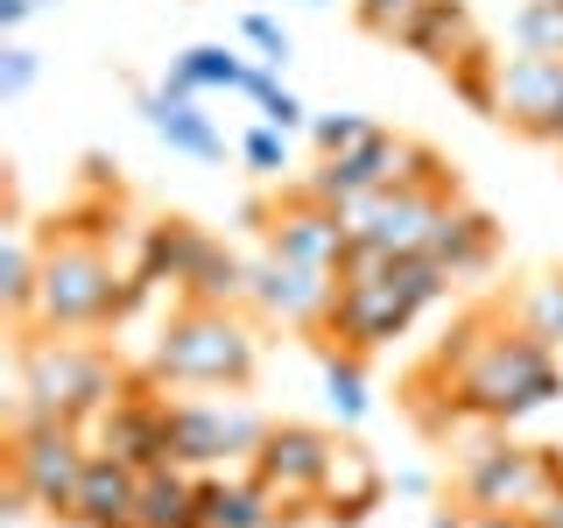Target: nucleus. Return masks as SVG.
I'll return each instance as SVG.
<instances>
[{
  "label": "nucleus",
  "mask_w": 563,
  "mask_h": 528,
  "mask_svg": "<svg viewBox=\"0 0 563 528\" xmlns=\"http://www.w3.org/2000/svg\"><path fill=\"white\" fill-rule=\"evenodd\" d=\"M563 395V366L542 339H528L515 310L472 304L444 331V345L401 381V409L422 437H451L457 422H521Z\"/></svg>",
  "instance_id": "f257e3e1"
},
{
  "label": "nucleus",
  "mask_w": 563,
  "mask_h": 528,
  "mask_svg": "<svg viewBox=\"0 0 563 528\" xmlns=\"http://www.w3.org/2000/svg\"><path fill=\"white\" fill-rule=\"evenodd\" d=\"M444 289H451V275L437 268L430 254H380V246L352 240V254L339 261V296H331L324 345H345V352H360V360H374V352L395 345Z\"/></svg>",
  "instance_id": "f03ea898"
},
{
  "label": "nucleus",
  "mask_w": 563,
  "mask_h": 528,
  "mask_svg": "<svg viewBox=\"0 0 563 528\" xmlns=\"http://www.w3.org/2000/svg\"><path fill=\"white\" fill-rule=\"evenodd\" d=\"M113 226V219H106ZM106 226H85L78 211L49 219L43 233V296H35V331H57V339H78V331H113L128 324V268L106 246ZM29 331V339H35Z\"/></svg>",
  "instance_id": "7ed1b4c3"
},
{
  "label": "nucleus",
  "mask_w": 563,
  "mask_h": 528,
  "mask_svg": "<svg viewBox=\"0 0 563 528\" xmlns=\"http://www.w3.org/2000/svg\"><path fill=\"white\" fill-rule=\"evenodd\" d=\"M155 387H219V395H246L261 374V324L233 304H184L176 296L155 352L141 366Z\"/></svg>",
  "instance_id": "20e7f679"
},
{
  "label": "nucleus",
  "mask_w": 563,
  "mask_h": 528,
  "mask_svg": "<svg viewBox=\"0 0 563 528\" xmlns=\"http://www.w3.org/2000/svg\"><path fill=\"white\" fill-rule=\"evenodd\" d=\"M134 374L120 366V352H106L99 339H57V331H35L22 339V402L14 409L43 416V422H70V430H92V422L120 402V387Z\"/></svg>",
  "instance_id": "39448f33"
},
{
  "label": "nucleus",
  "mask_w": 563,
  "mask_h": 528,
  "mask_svg": "<svg viewBox=\"0 0 563 528\" xmlns=\"http://www.w3.org/2000/svg\"><path fill=\"white\" fill-rule=\"evenodd\" d=\"M92 465V437L70 422H43L29 409L8 416V501L14 515H49L64 521L78 501V480Z\"/></svg>",
  "instance_id": "423d86ee"
},
{
  "label": "nucleus",
  "mask_w": 563,
  "mask_h": 528,
  "mask_svg": "<svg viewBox=\"0 0 563 528\" xmlns=\"http://www.w3.org/2000/svg\"><path fill=\"white\" fill-rule=\"evenodd\" d=\"M563 493V451L556 444H515L493 437L457 465V507L465 515H515L528 521L536 507H550Z\"/></svg>",
  "instance_id": "0eeeda50"
},
{
  "label": "nucleus",
  "mask_w": 563,
  "mask_h": 528,
  "mask_svg": "<svg viewBox=\"0 0 563 528\" xmlns=\"http://www.w3.org/2000/svg\"><path fill=\"white\" fill-rule=\"evenodd\" d=\"M261 437H268V416L240 395H219V387L169 395V465L184 472H233L261 451Z\"/></svg>",
  "instance_id": "6e6552de"
},
{
  "label": "nucleus",
  "mask_w": 563,
  "mask_h": 528,
  "mask_svg": "<svg viewBox=\"0 0 563 528\" xmlns=\"http://www.w3.org/2000/svg\"><path fill=\"white\" fill-rule=\"evenodd\" d=\"M254 226H261V246H268V254L303 261V268H324V275H339V261L352 254V226H345V211H339V205H324L317 190H303L296 176L282 184V198L254 205Z\"/></svg>",
  "instance_id": "1a4fd4ad"
},
{
  "label": "nucleus",
  "mask_w": 563,
  "mask_h": 528,
  "mask_svg": "<svg viewBox=\"0 0 563 528\" xmlns=\"http://www.w3.org/2000/svg\"><path fill=\"white\" fill-rule=\"evenodd\" d=\"M331 451H339V437L317 430V422H268V437H261L254 458H246V472L282 501V521H303V515H317Z\"/></svg>",
  "instance_id": "9d476101"
},
{
  "label": "nucleus",
  "mask_w": 563,
  "mask_h": 528,
  "mask_svg": "<svg viewBox=\"0 0 563 528\" xmlns=\"http://www.w3.org/2000/svg\"><path fill=\"white\" fill-rule=\"evenodd\" d=\"M457 190H416V184H387L366 190V198L345 205V226L360 246H380V254H430L437 226L451 219Z\"/></svg>",
  "instance_id": "9b49d317"
},
{
  "label": "nucleus",
  "mask_w": 563,
  "mask_h": 528,
  "mask_svg": "<svg viewBox=\"0 0 563 528\" xmlns=\"http://www.w3.org/2000/svg\"><path fill=\"white\" fill-rule=\"evenodd\" d=\"M331 296H339V275L324 268H303V261H282L261 246L254 254V289H246V310H261L268 324H289L317 345L331 324Z\"/></svg>",
  "instance_id": "f8f14e48"
},
{
  "label": "nucleus",
  "mask_w": 563,
  "mask_h": 528,
  "mask_svg": "<svg viewBox=\"0 0 563 528\" xmlns=\"http://www.w3.org/2000/svg\"><path fill=\"white\" fill-rule=\"evenodd\" d=\"M85 437H92V451L120 458V465H134V472L169 465V387H155L148 374H134L128 387H120V402Z\"/></svg>",
  "instance_id": "ddd939ff"
},
{
  "label": "nucleus",
  "mask_w": 563,
  "mask_h": 528,
  "mask_svg": "<svg viewBox=\"0 0 563 528\" xmlns=\"http://www.w3.org/2000/svg\"><path fill=\"white\" fill-rule=\"evenodd\" d=\"M563 106V57H536V50H515L500 57V128H515L521 141H542Z\"/></svg>",
  "instance_id": "4468645a"
},
{
  "label": "nucleus",
  "mask_w": 563,
  "mask_h": 528,
  "mask_svg": "<svg viewBox=\"0 0 563 528\" xmlns=\"http://www.w3.org/2000/svg\"><path fill=\"white\" fill-rule=\"evenodd\" d=\"M387 501V472L374 465V451L360 444V437H339V451H331V472H324V493H317V515L324 521H366L374 507Z\"/></svg>",
  "instance_id": "2eb2a0df"
},
{
  "label": "nucleus",
  "mask_w": 563,
  "mask_h": 528,
  "mask_svg": "<svg viewBox=\"0 0 563 528\" xmlns=\"http://www.w3.org/2000/svg\"><path fill=\"white\" fill-rule=\"evenodd\" d=\"M141 120H148L155 141H169L176 155H190V163H225V134L211 128L205 99L176 92V85H155V92H141Z\"/></svg>",
  "instance_id": "dca6fc26"
},
{
  "label": "nucleus",
  "mask_w": 563,
  "mask_h": 528,
  "mask_svg": "<svg viewBox=\"0 0 563 528\" xmlns=\"http://www.w3.org/2000/svg\"><path fill=\"white\" fill-rule=\"evenodd\" d=\"M198 521L205 528H289V521H282V501L246 465L198 472Z\"/></svg>",
  "instance_id": "f3484780"
},
{
  "label": "nucleus",
  "mask_w": 563,
  "mask_h": 528,
  "mask_svg": "<svg viewBox=\"0 0 563 528\" xmlns=\"http://www.w3.org/2000/svg\"><path fill=\"white\" fill-rule=\"evenodd\" d=\"M409 57H422V64H437V70H451L465 50H479L486 43V29L472 22V8L465 0H416V14L401 22V35H395Z\"/></svg>",
  "instance_id": "a211bd4d"
},
{
  "label": "nucleus",
  "mask_w": 563,
  "mask_h": 528,
  "mask_svg": "<svg viewBox=\"0 0 563 528\" xmlns=\"http://www.w3.org/2000/svg\"><path fill=\"white\" fill-rule=\"evenodd\" d=\"M134 507H141V472L120 465V458H106V451H92L64 528H134Z\"/></svg>",
  "instance_id": "6ab92c4d"
},
{
  "label": "nucleus",
  "mask_w": 563,
  "mask_h": 528,
  "mask_svg": "<svg viewBox=\"0 0 563 528\" xmlns=\"http://www.w3.org/2000/svg\"><path fill=\"white\" fill-rule=\"evenodd\" d=\"M430 261H437L451 282H479V275H493V261H500V226H493V211H479V205L457 198L451 219L437 226V240H430Z\"/></svg>",
  "instance_id": "aec40b11"
},
{
  "label": "nucleus",
  "mask_w": 563,
  "mask_h": 528,
  "mask_svg": "<svg viewBox=\"0 0 563 528\" xmlns=\"http://www.w3.org/2000/svg\"><path fill=\"white\" fill-rule=\"evenodd\" d=\"M35 296H43V240L29 226H8V246H0V310H8L14 339L35 331Z\"/></svg>",
  "instance_id": "412c9836"
},
{
  "label": "nucleus",
  "mask_w": 563,
  "mask_h": 528,
  "mask_svg": "<svg viewBox=\"0 0 563 528\" xmlns=\"http://www.w3.org/2000/svg\"><path fill=\"white\" fill-rule=\"evenodd\" d=\"M134 528H205V521H198V472H184V465L141 472Z\"/></svg>",
  "instance_id": "4be33fe9"
},
{
  "label": "nucleus",
  "mask_w": 563,
  "mask_h": 528,
  "mask_svg": "<svg viewBox=\"0 0 563 528\" xmlns=\"http://www.w3.org/2000/svg\"><path fill=\"white\" fill-rule=\"evenodd\" d=\"M163 85H176V92H190V99L240 92V85H246V57H240L233 43H190V50H176V57H169Z\"/></svg>",
  "instance_id": "5701e85b"
},
{
  "label": "nucleus",
  "mask_w": 563,
  "mask_h": 528,
  "mask_svg": "<svg viewBox=\"0 0 563 528\" xmlns=\"http://www.w3.org/2000/svg\"><path fill=\"white\" fill-rule=\"evenodd\" d=\"M507 310H515V324L528 339L563 352V268H542V275H528L521 289H507Z\"/></svg>",
  "instance_id": "b1692460"
},
{
  "label": "nucleus",
  "mask_w": 563,
  "mask_h": 528,
  "mask_svg": "<svg viewBox=\"0 0 563 528\" xmlns=\"http://www.w3.org/2000/svg\"><path fill=\"white\" fill-rule=\"evenodd\" d=\"M444 78H451V92L465 99L472 113H486V120L500 113V50H493V35H486L479 50H465V57H457Z\"/></svg>",
  "instance_id": "393cba45"
},
{
  "label": "nucleus",
  "mask_w": 563,
  "mask_h": 528,
  "mask_svg": "<svg viewBox=\"0 0 563 528\" xmlns=\"http://www.w3.org/2000/svg\"><path fill=\"white\" fill-rule=\"evenodd\" d=\"M317 360H324V387H331L339 422H360L366 416V360L345 352V345H324V339H317Z\"/></svg>",
  "instance_id": "a878e982"
},
{
  "label": "nucleus",
  "mask_w": 563,
  "mask_h": 528,
  "mask_svg": "<svg viewBox=\"0 0 563 528\" xmlns=\"http://www.w3.org/2000/svg\"><path fill=\"white\" fill-rule=\"evenodd\" d=\"M507 35H515V50H536V57H563V0H528Z\"/></svg>",
  "instance_id": "bb28decb"
},
{
  "label": "nucleus",
  "mask_w": 563,
  "mask_h": 528,
  "mask_svg": "<svg viewBox=\"0 0 563 528\" xmlns=\"http://www.w3.org/2000/svg\"><path fill=\"white\" fill-rule=\"evenodd\" d=\"M240 163L254 169V176H275V184H289V134L268 128V120H261V128H246V134H240Z\"/></svg>",
  "instance_id": "cd10ccee"
},
{
  "label": "nucleus",
  "mask_w": 563,
  "mask_h": 528,
  "mask_svg": "<svg viewBox=\"0 0 563 528\" xmlns=\"http://www.w3.org/2000/svg\"><path fill=\"white\" fill-rule=\"evenodd\" d=\"M374 128L380 120H366V113H324V120H310V141H317V155H345V148H360Z\"/></svg>",
  "instance_id": "c85d7f7f"
},
{
  "label": "nucleus",
  "mask_w": 563,
  "mask_h": 528,
  "mask_svg": "<svg viewBox=\"0 0 563 528\" xmlns=\"http://www.w3.org/2000/svg\"><path fill=\"white\" fill-rule=\"evenodd\" d=\"M409 14H416V0H352V22L366 35H380V43H395Z\"/></svg>",
  "instance_id": "c756f323"
},
{
  "label": "nucleus",
  "mask_w": 563,
  "mask_h": 528,
  "mask_svg": "<svg viewBox=\"0 0 563 528\" xmlns=\"http://www.w3.org/2000/svg\"><path fill=\"white\" fill-rule=\"evenodd\" d=\"M35 70H43V57H35L22 35H8V50H0V99H22L35 85Z\"/></svg>",
  "instance_id": "7c9ffc66"
},
{
  "label": "nucleus",
  "mask_w": 563,
  "mask_h": 528,
  "mask_svg": "<svg viewBox=\"0 0 563 528\" xmlns=\"http://www.w3.org/2000/svg\"><path fill=\"white\" fill-rule=\"evenodd\" d=\"M240 35H246V43H254V50H261V64H289V57H296V43H289V29H282V22H275V14H246V22H240Z\"/></svg>",
  "instance_id": "2f4dec72"
},
{
  "label": "nucleus",
  "mask_w": 563,
  "mask_h": 528,
  "mask_svg": "<svg viewBox=\"0 0 563 528\" xmlns=\"http://www.w3.org/2000/svg\"><path fill=\"white\" fill-rule=\"evenodd\" d=\"M261 120H268V128H282V134H296V128H310V113H303V99H296V92H282V85H275V92H268V99H261Z\"/></svg>",
  "instance_id": "473e14b6"
},
{
  "label": "nucleus",
  "mask_w": 563,
  "mask_h": 528,
  "mask_svg": "<svg viewBox=\"0 0 563 528\" xmlns=\"http://www.w3.org/2000/svg\"><path fill=\"white\" fill-rule=\"evenodd\" d=\"M35 8H43V0H0V29H8V35H14V29H22V22H29V14H35Z\"/></svg>",
  "instance_id": "72a5a7b5"
},
{
  "label": "nucleus",
  "mask_w": 563,
  "mask_h": 528,
  "mask_svg": "<svg viewBox=\"0 0 563 528\" xmlns=\"http://www.w3.org/2000/svg\"><path fill=\"white\" fill-rule=\"evenodd\" d=\"M521 528H563V493H556V501H550V507H536V515H528Z\"/></svg>",
  "instance_id": "f704fd0d"
},
{
  "label": "nucleus",
  "mask_w": 563,
  "mask_h": 528,
  "mask_svg": "<svg viewBox=\"0 0 563 528\" xmlns=\"http://www.w3.org/2000/svg\"><path fill=\"white\" fill-rule=\"evenodd\" d=\"M303 8H331V0H303Z\"/></svg>",
  "instance_id": "c9c22d12"
}]
</instances>
